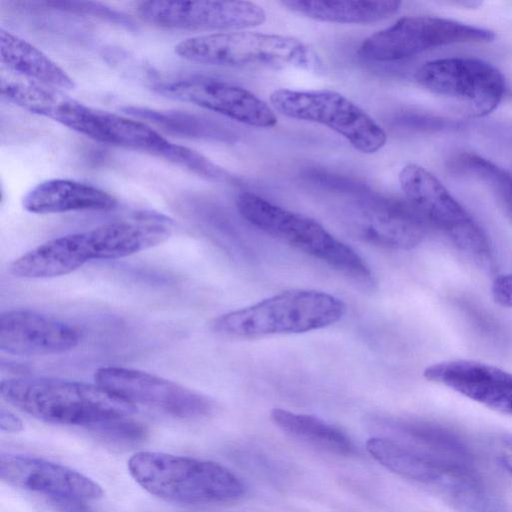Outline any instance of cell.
Here are the masks:
<instances>
[{
	"instance_id": "26",
	"label": "cell",
	"mask_w": 512,
	"mask_h": 512,
	"mask_svg": "<svg viewBox=\"0 0 512 512\" xmlns=\"http://www.w3.org/2000/svg\"><path fill=\"white\" fill-rule=\"evenodd\" d=\"M88 429L100 439L117 445L137 444L146 437L144 426L129 417L111 419Z\"/></svg>"
},
{
	"instance_id": "3",
	"label": "cell",
	"mask_w": 512,
	"mask_h": 512,
	"mask_svg": "<svg viewBox=\"0 0 512 512\" xmlns=\"http://www.w3.org/2000/svg\"><path fill=\"white\" fill-rule=\"evenodd\" d=\"M127 467L131 477L145 491L174 503H225L245 493L242 480L214 461L139 451L131 455Z\"/></svg>"
},
{
	"instance_id": "27",
	"label": "cell",
	"mask_w": 512,
	"mask_h": 512,
	"mask_svg": "<svg viewBox=\"0 0 512 512\" xmlns=\"http://www.w3.org/2000/svg\"><path fill=\"white\" fill-rule=\"evenodd\" d=\"M491 293L498 305L512 308V273L496 277L492 283Z\"/></svg>"
},
{
	"instance_id": "24",
	"label": "cell",
	"mask_w": 512,
	"mask_h": 512,
	"mask_svg": "<svg viewBox=\"0 0 512 512\" xmlns=\"http://www.w3.org/2000/svg\"><path fill=\"white\" fill-rule=\"evenodd\" d=\"M448 168L455 174L483 182L491 190L504 215L512 222V175L508 171L469 152L453 156L448 161Z\"/></svg>"
},
{
	"instance_id": "6",
	"label": "cell",
	"mask_w": 512,
	"mask_h": 512,
	"mask_svg": "<svg viewBox=\"0 0 512 512\" xmlns=\"http://www.w3.org/2000/svg\"><path fill=\"white\" fill-rule=\"evenodd\" d=\"M239 214L264 233L310 255L358 282L371 280L365 260L315 220L245 191L236 197Z\"/></svg>"
},
{
	"instance_id": "12",
	"label": "cell",
	"mask_w": 512,
	"mask_h": 512,
	"mask_svg": "<svg viewBox=\"0 0 512 512\" xmlns=\"http://www.w3.org/2000/svg\"><path fill=\"white\" fill-rule=\"evenodd\" d=\"M139 17L155 26L198 30L237 31L266 21V12L251 1H142Z\"/></svg>"
},
{
	"instance_id": "1",
	"label": "cell",
	"mask_w": 512,
	"mask_h": 512,
	"mask_svg": "<svg viewBox=\"0 0 512 512\" xmlns=\"http://www.w3.org/2000/svg\"><path fill=\"white\" fill-rule=\"evenodd\" d=\"M368 424L378 434L366 450L388 470L458 496L479 492L474 457L453 431L416 419L373 417Z\"/></svg>"
},
{
	"instance_id": "20",
	"label": "cell",
	"mask_w": 512,
	"mask_h": 512,
	"mask_svg": "<svg viewBox=\"0 0 512 512\" xmlns=\"http://www.w3.org/2000/svg\"><path fill=\"white\" fill-rule=\"evenodd\" d=\"M22 205L33 214L107 211L117 205V199L91 184L70 179H50L31 188L23 197Z\"/></svg>"
},
{
	"instance_id": "19",
	"label": "cell",
	"mask_w": 512,
	"mask_h": 512,
	"mask_svg": "<svg viewBox=\"0 0 512 512\" xmlns=\"http://www.w3.org/2000/svg\"><path fill=\"white\" fill-rule=\"evenodd\" d=\"M92 260H105L97 227L46 241L14 259L8 270L17 278H53L69 274Z\"/></svg>"
},
{
	"instance_id": "9",
	"label": "cell",
	"mask_w": 512,
	"mask_h": 512,
	"mask_svg": "<svg viewBox=\"0 0 512 512\" xmlns=\"http://www.w3.org/2000/svg\"><path fill=\"white\" fill-rule=\"evenodd\" d=\"M416 81L470 117L497 108L505 93V78L493 64L474 57H449L426 62Z\"/></svg>"
},
{
	"instance_id": "10",
	"label": "cell",
	"mask_w": 512,
	"mask_h": 512,
	"mask_svg": "<svg viewBox=\"0 0 512 512\" xmlns=\"http://www.w3.org/2000/svg\"><path fill=\"white\" fill-rule=\"evenodd\" d=\"M495 34L457 20L418 15L398 19L365 38L358 54L373 62H395L445 45L489 42Z\"/></svg>"
},
{
	"instance_id": "5",
	"label": "cell",
	"mask_w": 512,
	"mask_h": 512,
	"mask_svg": "<svg viewBox=\"0 0 512 512\" xmlns=\"http://www.w3.org/2000/svg\"><path fill=\"white\" fill-rule=\"evenodd\" d=\"M175 53L188 61L215 66L296 68L321 75L320 55L302 40L246 30L215 32L182 40Z\"/></svg>"
},
{
	"instance_id": "7",
	"label": "cell",
	"mask_w": 512,
	"mask_h": 512,
	"mask_svg": "<svg viewBox=\"0 0 512 512\" xmlns=\"http://www.w3.org/2000/svg\"><path fill=\"white\" fill-rule=\"evenodd\" d=\"M398 179L408 202L428 225L442 231L474 263L492 269L493 249L485 231L433 174L410 163Z\"/></svg>"
},
{
	"instance_id": "25",
	"label": "cell",
	"mask_w": 512,
	"mask_h": 512,
	"mask_svg": "<svg viewBox=\"0 0 512 512\" xmlns=\"http://www.w3.org/2000/svg\"><path fill=\"white\" fill-rule=\"evenodd\" d=\"M124 111L135 118L146 120L166 131L186 137L202 138L216 135L215 126L210 122L187 112L137 106L126 107Z\"/></svg>"
},
{
	"instance_id": "21",
	"label": "cell",
	"mask_w": 512,
	"mask_h": 512,
	"mask_svg": "<svg viewBox=\"0 0 512 512\" xmlns=\"http://www.w3.org/2000/svg\"><path fill=\"white\" fill-rule=\"evenodd\" d=\"M1 63L7 70L57 89H73V79L56 62L26 40L0 30Z\"/></svg>"
},
{
	"instance_id": "13",
	"label": "cell",
	"mask_w": 512,
	"mask_h": 512,
	"mask_svg": "<svg viewBox=\"0 0 512 512\" xmlns=\"http://www.w3.org/2000/svg\"><path fill=\"white\" fill-rule=\"evenodd\" d=\"M154 89L251 127L271 128L277 124L271 105L250 90L221 79L187 76L157 82Z\"/></svg>"
},
{
	"instance_id": "17",
	"label": "cell",
	"mask_w": 512,
	"mask_h": 512,
	"mask_svg": "<svg viewBox=\"0 0 512 512\" xmlns=\"http://www.w3.org/2000/svg\"><path fill=\"white\" fill-rule=\"evenodd\" d=\"M80 333L70 323L32 309H12L0 315V349L19 356H45L70 351Z\"/></svg>"
},
{
	"instance_id": "2",
	"label": "cell",
	"mask_w": 512,
	"mask_h": 512,
	"mask_svg": "<svg viewBox=\"0 0 512 512\" xmlns=\"http://www.w3.org/2000/svg\"><path fill=\"white\" fill-rule=\"evenodd\" d=\"M2 398L22 412L47 423L90 428L130 417L137 407L97 383L50 377L3 380Z\"/></svg>"
},
{
	"instance_id": "4",
	"label": "cell",
	"mask_w": 512,
	"mask_h": 512,
	"mask_svg": "<svg viewBox=\"0 0 512 512\" xmlns=\"http://www.w3.org/2000/svg\"><path fill=\"white\" fill-rule=\"evenodd\" d=\"M345 303L318 290L292 289L215 318V333L233 339H255L277 334H298L338 322Z\"/></svg>"
},
{
	"instance_id": "16",
	"label": "cell",
	"mask_w": 512,
	"mask_h": 512,
	"mask_svg": "<svg viewBox=\"0 0 512 512\" xmlns=\"http://www.w3.org/2000/svg\"><path fill=\"white\" fill-rule=\"evenodd\" d=\"M1 93L15 105L102 142L103 110L85 105L57 88L19 75L1 76Z\"/></svg>"
},
{
	"instance_id": "8",
	"label": "cell",
	"mask_w": 512,
	"mask_h": 512,
	"mask_svg": "<svg viewBox=\"0 0 512 512\" xmlns=\"http://www.w3.org/2000/svg\"><path fill=\"white\" fill-rule=\"evenodd\" d=\"M269 101L275 111L288 118L329 128L363 154H374L386 144L387 134L374 118L337 91L278 88L271 92Z\"/></svg>"
},
{
	"instance_id": "23",
	"label": "cell",
	"mask_w": 512,
	"mask_h": 512,
	"mask_svg": "<svg viewBox=\"0 0 512 512\" xmlns=\"http://www.w3.org/2000/svg\"><path fill=\"white\" fill-rule=\"evenodd\" d=\"M270 418L285 433L321 450L344 456L356 452L345 432L318 417L274 408Z\"/></svg>"
},
{
	"instance_id": "18",
	"label": "cell",
	"mask_w": 512,
	"mask_h": 512,
	"mask_svg": "<svg viewBox=\"0 0 512 512\" xmlns=\"http://www.w3.org/2000/svg\"><path fill=\"white\" fill-rule=\"evenodd\" d=\"M423 376L489 409L512 416V372L460 359L430 365Z\"/></svg>"
},
{
	"instance_id": "14",
	"label": "cell",
	"mask_w": 512,
	"mask_h": 512,
	"mask_svg": "<svg viewBox=\"0 0 512 512\" xmlns=\"http://www.w3.org/2000/svg\"><path fill=\"white\" fill-rule=\"evenodd\" d=\"M342 216L347 229L357 238L394 250L418 246L428 226L409 202L390 199H358L344 209Z\"/></svg>"
},
{
	"instance_id": "11",
	"label": "cell",
	"mask_w": 512,
	"mask_h": 512,
	"mask_svg": "<svg viewBox=\"0 0 512 512\" xmlns=\"http://www.w3.org/2000/svg\"><path fill=\"white\" fill-rule=\"evenodd\" d=\"M94 380L136 407L145 406L179 419H201L215 409L208 396L138 369L104 366L97 369Z\"/></svg>"
},
{
	"instance_id": "22",
	"label": "cell",
	"mask_w": 512,
	"mask_h": 512,
	"mask_svg": "<svg viewBox=\"0 0 512 512\" xmlns=\"http://www.w3.org/2000/svg\"><path fill=\"white\" fill-rule=\"evenodd\" d=\"M281 4L293 13L307 18L338 24H370L398 12L401 2L349 0H288Z\"/></svg>"
},
{
	"instance_id": "15",
	"label": "cell",
	"mask_w": 512,
	"mask_h": 512,
	"mask_svg": "<svg viewBox=\"0 0 512 512\" xmlns=\"http://www.w3.org/2000/svg\"><path fill=\"white\" fill-rule=\"evenodd\" d=\"M0 478L12 486L47 495L53 501L81 503L104 496L102 487L85 474L30 455L1 452Z\"/></svg>"
},
{
	"instance_id": "28",
	"label": "cell",
	"mask_w": 512,
	"mask_h": 512,
	"mask_svg": "<svg viewBox=\"0 0 512 512\" xmlns=\"http://www.w3.org/2000/svg\"><path fill=\"white\" fill-rule=\"evenodd\" d=\"M498 458L501 465L512 478V436H502L498 442Z\"/></svg>"
},
{
	"instance_id": "29",
	"label": "cell",
	"mask_w": 512,
	"mask_h": 512,
	"mask_svg": "<svg viewBox=\"0 0 512 512\" xmlns=\"http://www.w3.org/2000/svg\"><path fill=\"white\" fill-rule=\"evenodd\" d=\"M0 429L2 432L15 434L24 429V424L18 416L2 408L0 411Z\"/></svg>"
}]
</instances>
